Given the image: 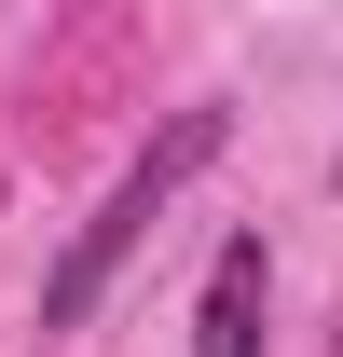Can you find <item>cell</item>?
<instances>
[{
	"mask_svg": "<svg viewBox=\"0 0 343 357\" xmlns=\"http://www.w3.org/2000/svg\"><path fill=\"white\" fill-rule=\"evenodd\" d=\"M220 137H234V110H178V124L151 137V151H137L124 178H110V206H96V220L69 234V261H55V289H42V316H55V330H69V316H96V289H110V275L137 261V234H151V220L178 206V178H192V165H220Z\"/></svg>",
	"mask_w": 343,
	"mask_h": 357,
	"instance_id": "6da1fadb",
	"label": "cell"
},
{
	"mask_svg": "<svg viewBox=\"0 0 343 357\" xmlns=\"http://www.w3.org/2000/svg\"><path fill=\"white\" fill-rule=\"evenodd\" d=\"M261 289H275V261H261V234H234L206 275V316H192V357H261Z\"/></svg>",
	"mask_w": 343,
	"mask_h": 357,
	"instance_id": "7a4b0ae2",
	"label": "cell"
},
{
	"mask_svg": "<svg viewBox=\"0 0 343 357\" xmlns=\"http://www.w3.org/2000/svg\"><path fill=\"white\" fill-rule=\"evenodd\" d=\"M330 178H343V165H330Z\"/></svg>",
	"mask_w": 343,
	"mask_h": 357,
	"instance_id": "3957f363",
	"label": "cell"
}]
</instances>
